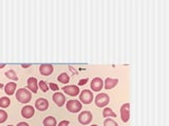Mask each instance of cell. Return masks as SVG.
<instances>
[{"label":"cell","instance_id":"obj_1","mask_svg":"<svg viewBox=\"0 0 169 126\" xmlns=\"http://www.w3.org/2000/svg\"><path fill=\"white\" fill-rule=\"evenodd\" d=\"M16 99L20 103H29L32 99V93L26 88H19L16 93Z\"/></svg>","mask_w":169,"mask_h":126},{"label":"cell","instance_id":"obj_2","mask_svg":"<svg viewBox=\"0 0 169 126\" xmlns=\"http://www.w3.org/2000/svg\"><path fill=\"white\" fill-rule=\"evenodd\" d=\"M109 101H110V99H109V96L107 94H98L96 97H95V104L96 106H98V107H105V106L108 105Z\"/></svg>","mask_w":169,"mask_h":126},{"label":"cell","instance_id":"obj_3","mask_svg":"<svg viewBox=\"0 0 169 126\" xmlns=\"http://www.w3.org/2000/svg\"><path fill=\"white\" fill-rule=\"evenodd\" d=\"M66 106H67V109L73 113L81 111V109H82V103L77 100H69Z\"/></svg>","mask_w":169,"mask_h":126},{"label":"cell","instance_id":"obj_4","mask_svg":"<svg viewBox=\"0 0 169 126\" xmlns=\"http://www.w3.org/2000/svg\"><path fill=\"white\" fill-rule=\"evenodd\" d=\"M79 100L84 104H90L93 101V93H91L89 89H84L79 95Z\"/></svg>","mask_w":169,"mask_h":126},{"label":"cell","instance_id":"obj_5","mask_svg":"<svg viewBox=\"0 0 169 126\" xmlns=\"http://www.w3.org/2000/svg\"><path fill=\"white\" fill-rule=\"evenodd\" d=\"M121 118L123 120V122H128L130 119V104L129 103H125L122 105L121 107Z\"/></svg>","mask_w":169,"mask_h":126},{"label":"cell","instance_id":"obj_6","mask_svg":"<svg viewBox=\"0 0 169 126\" xmlns=\"http://www.w3.org/2000/svg\"><path fill=\"white\" fill-rule=\"evenodd\" d=\"M78 121L83 125H88L92 121V113L90 111H87V110L81 112L78 116Z\"/></svg>","mask_w":169,"mask_h":126},{"label":"cell","instance_id":"obj_7","mask_svg":"<svg viewBox=\"0 0 169 126\" xmlns=\"http://www.w3.org/2000/svg\"><path fill=\"white\" fill-rule=\"evenodd\" d=\"M49 107V102L45 98H39L35 102V108L40 110V111H46Z\"/></svg>","mask_w":169,"mask_h":126},{"label":"cell","instance_id":"obj_8","mask_svg":"<svg viewBox=\"0 0 169 126\" xmlns=\"http://www.w3.org/2000/svg\"><path fill=\"white\" fill-rule=\"evenodd\" d=\"M64 93H66L67 95L71 96V97H75L77 96L79 93H81V90H79V87L76 86V85H68V86H65L63 88Z\"/></svg>","mask_w":169,"mask_h":126},{"label":"cell","instance_id":"obj_9","mask_svg":"<svg viewBox=\"0 0 169 126\" xmlns=\"http://www.w3.org/2000/svg\"><path fill=\"white\" fill-rule=\"evenodd\" d=\"M103 87H104V81H103V79L96 77V78H94L91 81V89L93 91H101Z\"/></svg>","mask_w":169,"mask_h":126},{"label":"cell","instance_id":"obj_10","mask_svg":"<svg viewBox=\"0 0 169 126\" xmlns=\"http://www.w3.org/2000/svg\"><path fill=\"white\" fill-rule=\"evenodd\" d=\"M34 113H35V109L31 105H25L24 107H22V109H21V116L25 119L32 118L34 116Z\"/></svg>","mask_w":169,"mask_h":126},{"label":"cell","instance_id":"obj_11","mask_svg":"<svg viewBox=\"0 0 169 126\" xmlns=\"http://www.w3.org/2000/svg\"><path fill=\"white\" fill-rule=\"evenodd\" d=\"M39 72H40V74L42 76H49L54 72V67L52 64L45 63V64H41L39 66Z\"/></svg>","mask_w":169,"mask_h":126},{"label":"cell","instance_id":"obj_12","mask_svg":"<svg viewBox=\"0 0 169 126\" xmlns=\"http://www.w3.org/2000/svg\"><path fill=\"white\" fill-rule=\"evenodd\" d=\"M28 88L30 89L31 93H34V94L37 93V90H38V81H37L36 78L31 77V78L28 79Z\"/></svg>","mask_w":169,"mask_h":126},{"label":"cell","instance_id":"obj_13","mask_svg":"<svg viewBox=\"0 0 169 126\" xmlns=\"http://www.w3.org/2000/svg\"><path fill=\"white\" fill-rule=\"evenodd\" d=\"M53 101L55 102V104L57 106L61 107V106H64L65 103H66V98H65V96L61 93H55L53 95Z\"/></svg>","mask_w":169,"mask_h":126},{"label":"cell","instance_id":"obj_14","mask_svg":"<svg viewBox=\"0 0 169 126\" xmlns=\"http://www.w3.org/2000/svg\"><path fill=\"white\" fill-rule=\"evenodd\" d=\"M16 87H17L16 83H14V82H8V83L5 84V86H4V93H5L6 95H8V96H12V95H14V94L16 93Z\"/></svg>","mask_w":169,"mask_h":126},{"label":"cell","instance_id":"obj_15","mask_svg":"<svg viewBox=\"0 0 169 126\" xmlns=\"http://www.w3.org/2000/svg\"><path fill=\"white\" fill-rule=\"evenodd\" d=\"M118 83L117 79H112V78H107L104 82V87L106 89H112L113 87L116 86V84Z\"/></svg>","mask_w":169,"mask_h":126},{"label":"cell","instance_id":"obj_16","mask_svg":"<svg viewBox=\"0 0 169 126\" xmlns=\"http://www.w3.org/2000/svg\"><path fill=\"white\" fill-rule=\"evenodd\" d=\"M56 119L52 116H48L43 120V125L45 126H56Z\"/></svg>","mask_w":169,"mask_h":126},{"label":"cell","instance_id":"obj_17","mask_svg":"<svg viewBox=\"0 0 169 126\" xmlns=\"http://www.w3.org/2000/svg\"><path fill=\"white\" fill-rule=\"evenodd\" d=\"M57 79H58L59 82L63 83V84H68L69 81H70V76H69L67 73H63V74H60L57 77Z\"/></svg>","mask_w":169,"mask_h":126},{"label":"cell","instance_id":"obj_18","mask_svg":"<svg viewBox=\"0 0 169 126\" xmlns=\"http://www.w3.org/2000/svg\"><path fill=\"white\" fill-rule=\"evenodd\" d=\"M103 116L105 118H115L116 117V114H115V112L110 108V107H106L104 110H103Z\"/></svg>","mask_w":169,"mask_h":126},{"label":"cell","instance_id":"obj_19","mask_svg":"<svg viewBox=\"0 0 169 126\" xmlns=\"http://www.w3.org/2000/svg\"><path fill=\"white\" fill-rule=\"evenodd\" d=\"M10 104H11V100H10L7 97H2V98H0V107L1 108L8 107Z\"/></svg>","mask_w":169,"mask_h":126},{"label":"cell","instance_id":"obj_20","mask_svg":"<svg viewBox=\"0 0 169 126\" xmlns=\"http://www.w3.org/2000/svg\"><path fill=\"white\" fill-rule=\"evenodd\" d=\"M5 77H7L8 79L14 80V81H17V80H18V76L16 75L15 71H13V70H10V71H7V72L5 73Z\"/></svg>","mask_w":169,"mask_h":126},{"label":"cell","instance_id":"obj_21","mask_svg":"<svg viewBox=\"0 0 169 126\" xmlns=\"http://www.w3.org/2000/svg\"><path fill=\"white\" fill-rule=\"evenodd\" d=\"M6 120H7V113L3 109H0V123H4Z\"/></svg>","mask_w":169,"mask_h":126},{"label":"cell","instance_id":"obj_22","mask_svg":"<svg viewBox=\"0 0 169 126\" xmlns=\"http://www.w3.org/2000/svg\"><path fill=\"white\" fill-rule=\"evenodd\" d=\"M38 86L40 87V89L43 91V93H46V91H48L49 90V85L45 82V81H40L38 83Z\"/></svg>","mask_w":169,"mask_h":126},{"label":"cell","instance_id":"obj_23","mask_svg":"<svg viewBox=\"0 0 169 126\" xmlns=\"http://www.w3.org/2000/svg\"><path fill=\"white\" fill-rule=\"evenodd\" d=\"M104 126H118L117 123L112 119H106L104 122Z\"/></svg>","mask_w":169,"mask_h":126},{"label":"cell","instance_id":"obj_24","mask_svg":"<svg viewBox=\"0 0 169 126\" xmlns=\"http://www.w3.org/2000/svg\"><path fill=\"white\" fill-rule=\"evenodd\" d=\"M49 88H51L52 90H54V91H58L59 90V87H58V85L57 84H55V83H53V82H51L49 84Z\"/></svg>","mask_w":169,"mask_h":126},{"label":"cell","instance_id":"obj_25","mask_svg":"<svg viewBox=\"0 0 169 126\" xmlns=\"http://www.w3.org/2000/svg\"><path fill=\"white\" fill-rule=\"evenodd\" d=\"M69 125H70V123H69V121H66V120L59 122V124H58V126H69Z\"/></svg>","mask_w":169,"mask_h":126},{"label":"cell","instance_id":"obj_26","mask_svg":"<svg viewBox=\"0 0 169 126\" xmlns=\"http://www.w3.org/2000/svg\"><path fill=\"white\" fill-rule=\"evenodd\" d=\"M87 82H88V79H87V78H86V79H82V80H79L78 85H81V86H82V85H85Z\"/></svg>","mask_w":169,"mask_h":126},{"label":"cell","instance_id":"obj_27","mask_svg":"<svg viewBox=\"0 0 169 126\" xmlns=\"http://www.w3.org/2000/svg\"><path fill=\"white\" fill-rule=\"evenodd\" d=\"M17 126H30V125L28 123H25V122H20V123L17 124Z\"/></svg>","mask_w":169,"mask_h":126},{"label":"cell","instance_id":"obj_28","mask_svg":"<svg viewBox=\"0 0 169 126\" xmlns=\"http://www.w3.org/2000/svg\"><path fill=\"white\" fill-rule=\"evenodd\" d=\"M30 66H31V64H21V67H23V68H28Z\"/></svg>","mask_w":169,"mask_h":126},{"label":"cell","instance_id":"obj_29","mask_svg":"<svg viewBox=\"0 0 169 126\" xmlns=\"http://www.w3.org/2000/svg\"><path fill=\"white\" fill-rule=\"evenodd\" d=\"M70 70H71V71H72V72H73V73H74L75 75H77V71H75V70L73 68V67H72V66H70Z\"/></svg>","mask_w":169,"mask_h":126},{"label":"cell","instance_id":"obj_30","mask_svg":"<svg viewBox=\"0 0 169 126\" xmlns=\"http://www.w3.org/2000/svg\"><path fill=\"white\" fill-rule=\"evenodd\" d=\"M4 66H5V64H4V63H0V68H3Z\"/></svg>","mask_w":169,"mask_h":126},{"label":"cell","instance_id":"obj_31","mask_svg":"<svg viewBox=\"0 0 169 126\" xmlns=\"http://www.w3.org/2000/svg\"><path fill=\"white\" fill-rule=\"evenodd\" d=\"M91 126H98V125H95V124H93V125H91Z\"/></svg>","mask_w":169,"mask_h":126},{"label":"cell","instance_id":"obj_32","mask_svg":"<svg viewBox=\"0 0 169 126\" xmlns=\"http://www.w3.org/2000/svg\"><path fill=\"white\" fill-rule=\"evenodd\" d=\"M7 126H13V125H7Z\"/></svg>","mask_w":169,"mask_h":126}]
</instances>
